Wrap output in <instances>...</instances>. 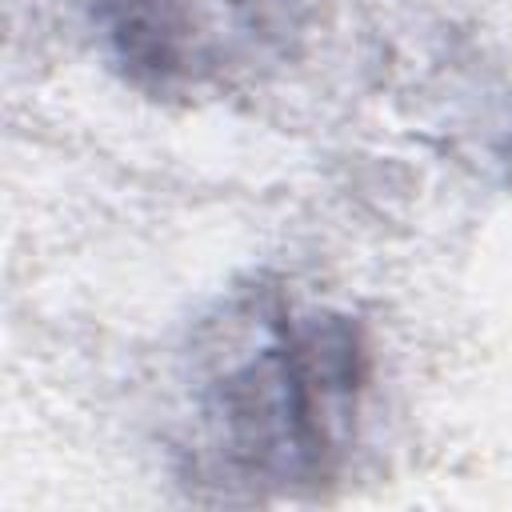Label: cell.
<instances>
[{"label":"cell","instance_id":"cell-1","mask_svg":"<svg viewBox=\"0 0 512 512\" xmlns=\"http://www.w3.org/2000/svg\"><path fill=\"white\" fill-rule=\"evenodd\" d=\"M356 380L344 328L304 324L280 336L224 388L228 448L260 472H316L348 424Z\"/></svg>","mask_w":512,"mask_h":512}]
</instances>
